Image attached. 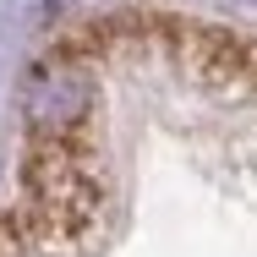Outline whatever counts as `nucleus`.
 <instances>
[{
  "instance_id": "nucleus-1",
  "label": "nucleus",
  "mask_w": 257,
  "mask_h": 257,
  "mask_svg": "<svg viewBox=\"0 0 257 257\" xmlns=\"http://www.w3.org/2000/svg\"><path fill=\"white\" fill-rule=\"evenodd\" d=\"M99 213V175L88 170V148L77 132L28 143V208L17 213L22 230L77 235Z\"/></svg>"
},
{
  "instance_id": "nucleus-2",
  "label": "nucleus",
  "mask_w": 257,
  "mask_h": 257,
  "mask_svg": "<svg viewBox=\"0 0 257 257\" xmlns=\"http://www.w3.org/2000/svg\"><path fill=\"white\" fill-rule=\"evenodd\" d=\"M93 109V82L88 71L71 60V55H50L44 66L28 71V88H22V115L33 126V137H66L88 120Z\"/></svg>"
}]
</instances>
